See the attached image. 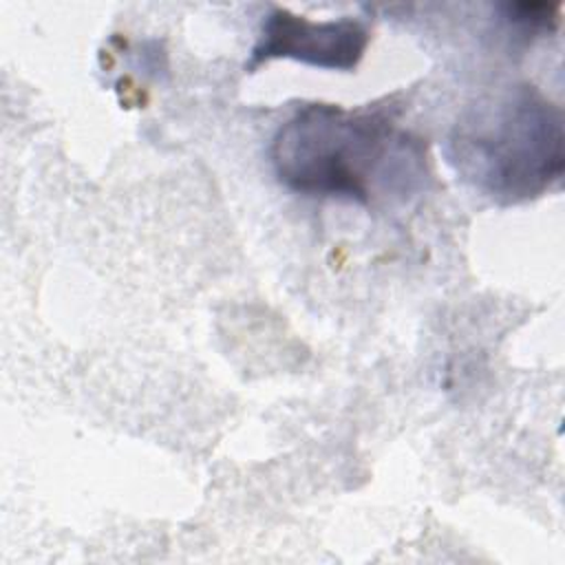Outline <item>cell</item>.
Returning <instances> with one entry per match:
<instances>
[{
  "mask_svg": "<svg viewBox=\"0 0 565 565\" xmlns=\"http://www.w3.org/2000/svg\"><path fill=\"white\" fill-rule=\"evenodd\" d=\"M269 159L285 188L366 207L406 201L430 177L426 143L395 124L393 106L380 104H302L278 126Z\"/></svg>",
  "mask_w": 565,
  "mask_h": 565,
  "instance_id": "cell-1",
  "label": "cell"
},
{
  "mask_svg": "<svg viewBox=\"0 0 565 565\" xmlns=\"http://www.w3.org/2000/svg\"><path fill=\"white\" fill-rule=\"evenodd\" d=\"M563 113L521 82L470 104L446 139L455 172L501 205L547 192L565 170Z\"/></svg>",
  "mask_w": 565,
  "mask_h": 565,
  "instance_id": "cell-2",
  "label": "cell"
},
{
  "mask_svg": "<svg viewBox=\"0 0 565 565\" xmlns=\"http://www.w3.org/2000/svg\"><path fill=\"white\" fill-rule=\"evenodd\" d=\"M369 42V26L358 18L313 22L285 7H271L245 62V71L252 73L269 60L287 57L318 68L349 73L364 57Z\"/></svg>",
  "mask_w": 565,
  "mask_h": 565,
  "instance_id": "cell-3",
  "label": "cell"
}]
</instances>
